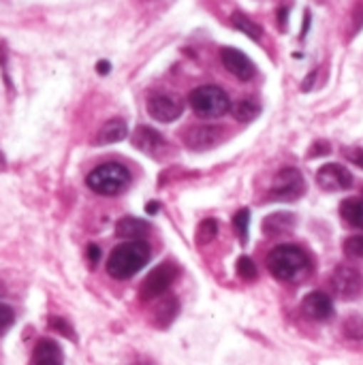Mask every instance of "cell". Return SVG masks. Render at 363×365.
<instances>
[{
	"label": "cell",
	"instance_id": "ac0fdd59",
	"mask_svg": "<svg viewBox=\"0 0 363 365\" xmlns=\"http://www.w3.org/2000/svg\"><path fill=\"white\" fill-rule=\"evenodd\" d=\"M293 227V216L287 214V212H278V214H272L265 218L263 222V231L267 235H280L285 231H289Z\"/></svg>",
	"mask_w": 363,
	"mask_h": 365
},
{
	"label": "cell",
	"instance_id": "d6a6232c",
	"mask_svg": "<svg viewBox=\"0 0 363 365\" xmlns=\"http://www.w3.org/2000/svg\"><path fill=\"white\" fill-rule=\"evenodd\" d=\"M154 212H158V203H148V214H154Z\"/></svg>",
	"mask_w": 363,
	"mask_h": 365
},
{
	"label": "cell",
	"instance_id": "8992f818",
	"mask_svg": "<svg viewBox=\"0 0 363 365\" xmlns=\"http://www.w3.org/2000/svg\"><path fill=\"white\" fill-rule=\"evenodd\" d=\"M332 291L340 299H355L363 291V276L349 265H340L332 274Z\"/></svg>",
	"mask_w": 363,
	"mask_h": 365
},
{
	"label": "cell",
	"instance_id": "cb8c5ba5",
	"mask_svg": "<svg viewBox=\"0 0 363 365\" xmlns=\"http://www.w3.org/2000/svg\"><path fill=\"white\" fill-rule=\"evenodd\" d=\"M237 276H240L242 280H248V282L257 278V265L252 263L250 257H242V259L237 261Z\"/></svg>",
	"mask_w": 363,
	"mask_h": 365
},
{
	"label": "cell",
	"instance_id": "5bb4252c",
	"mask_svg": "<svg viewBox=\"0 0 363 365\" xmlns=\"http://www.w3.org/2000/svg\"><path fill=\"white\" fill-rule=\"evenodd\" d=\"M30 365H62V351L58 342L53 340H39V344L32 351Z\"/></svg>",
	"mask_w": 363,
	"mask_h": 365
},
{
	"label": "cell",
	"instance_id": "8fae6325",
	"mask_svg": "<svg viewBox=\"0 0 363 365\" xmlns=\"http://www.w3.org/2000/svg\"><path fill=\"white\" fill-rule=\"evenodd\" d=\"M317 184L327 190V192H336V190H344L353 184V175L351 171H347L342 165L338 163H332V165H325L319 169L317 173Z\"/></svg>",
	"mask_w": 363,
	"mask_h": 365
},
{
	"label": "cell",
	"instance_id": "603a6c76",
	"mask_svg": "<svg viewBox=\"0 0 363 365\" xmlns=\"http://www.w3.org/2000/svg\"><path fill=\"white\" fill-rule=\"evenodd\" d=\"M248 227H250V212L248 210H240L235 214V218H233V229H235V233H237V237L242 242L248 240Z\"/></svg>",
	"mask_w": 363,
	"mask_h": 365
},
{
	"label": "cell",
	"instance_id": "484cf974",
	"mask_svg": "<svg viewBox=\"0 0 363 365\" xmlns=\"http://www.w3.org/2000/svg\"><path fill=\"white\" fill-rule=\"evenodd\" d=\"M344 252L353 259H363V235H353L344 242Z\"/></svg>",
	"mask_w": 363,
	"mask_h": 365
},
{
	"label": "cell",
	"instance_id": "2e32d148",
	"mask_svg": "<svg viewBox=\"0 0 363 365\" xmlns=\"http://www.w3.org/2000/svg\"><path fill=\"white\" fill-rule=\"evenodd\" d=\"M148 231H150L148 222L137 220V218H122V220L118 222V227H116L118 237H122V240H131V242L141 240L143 235H148Z\"/></svg>",
	"mask_w": 363,
	"mask_h": 365
},
{
	"label": "cell",
	"instance_id": "52a82bcc",
	"mask_svg": "<svg viewBox=\"0 0 363 365\" xmlns=\"http://www.w3.org/2000/svg\"><path fill=\"white\" fill-rule=\"evenodd\" d=\"M175 280V267L171 263H163L158 265L156 269H152L148 274V278L143 280L141 289H139V295L141 299L150 302V299H156L160 295H165V291L171 287V282Z\"/></svg>",
	"mask_w": 363,
	"mask_h": 365
},
{
	"label": "cell",
	"instance_id": "9c48e42d",
	"mask_svg": "<svg viewBox=\"0 0 363 365\" xmlns=\"http://www.w3.org/2000/svg\"><path fill=\"white\" fill-rule=\"evenodd\" d=\"M225 133L218 126H193L184 133V143L193 152H205L223 141Z\"/></svg>",
	"mask_w": 363,
	"mask_h": 365
},
{
	"label": "cell",
	"instance_id": "6da1fadb",
	"mask_svg": "<svg viewBox=\"0 0 363 365\" xmlns=\"http://www.w3.org/2000/svg\"><path fill=\"white\" fill-rule=\"evenodd\" d=\"M150 261V248L145 242H124L116 246L107 259V274L116 280H128Z\"/></svg>",
	"mask_w": 363,
	"mask_h": 365
},
{
	"label": "cell",
	"instance_id": "4dcf8cb0",
	"mask_svg": "<svg viewBox=\"0 0 363 365\" xmlns=\"http://www.w3.org/2000/svg\"><path fill=\"white\" fill-rule=\"evenodd\" d=\"M98 259H101V250H98V246L90 244V246H88V261H90V265L94 267V265L98 263Z\"/></svg>",
	"mask_w": 363,
	"mask_h": 365
},
{
	"label": "cell",
	"instance_id": "7a4b0ae2",
	"mask_svg": "<svg viewBox=\"0 0 363 365\" xmlns=\"http://www.w3.org/2000/svg\"><path fill=\"white\" fill-rule=\"evenodd\" d=\"M88 186L103 197H116L124 192L131 184V173L124 165L120 163H105L98 165L88 173Z\"/></svg>",
	"mask_w": 363,
	"mask_h": 365
},
{
	"label": "cell",
	"instance_id": "f546056e",
	"mask_svg": "<svg viewBox=\"0 0 363 365\" xmlns=\"http://www.w3.org/2000/svg\"><path fill=\"white\" fill-rule=\"evenodd\" d=\"M347 158H349L353 165H357V167H362L363 169V150H359V148L349 150V152H347Z\"/></svg>",
	"mask_w": 363,
	"mask_h": 365
},
{
	"label": "cell",
	"instance_id": "836d02e7",
	"mask_svg": "<svg viewBox=\"0 0 363 365\" xmlns=\"http://www.w3.org/2000/svg\"><path fill=\"white\" fill-rule=\"evenodd\" d=\"M285 21H287V9H282V11H280V24L285 26Z\"/></svg>",
	"mask_w": 363,
	"mask_h": 365
},
{
	"label": "cell",
	"instance_id": "ba28073f",
	"mask_svg": "<svg viewBox=\"0 0 363 365\" xmlns=\"http://www.w3.org/2000/svg\"><path fill=\"white\" fill-rule=\"evenodd\" d=\"M184 105L180 103L178 96L171 94H154L148 98V113L150 118H154L156 122H173L182 115Z\"/></svg>",
	"mask_w": 363,
	"mask_h": 365
},
{
	"label": "cell",
	"instance_id": "277c9868",
	"mask_svg": "<svg viewBox=\"0 0 363 365\" xmlns=\"http://www.w3.org/2000/svg\"><path fill=\"white\" fill-rule=\"evenodd\" d=\"M190 109L199 118H220L231 109L229 96L218 86H199L188 96Z\"/></svg>",
	"mask_w": 363,
	"mask_h": 365
},
{
	"label": "cell",
	"instance_id": "83f0119b",
	"mask_svg": "<svg viewBox=\"0 0 363 365\" xmlns=\"http://www.w3.org/2000/svg\"><path fill=\"white\" fill-rule=\"evenodd\" d=\"M49 325H51V329H56V331H60V334H64L66 338H75V334H73V329L68 327V323L64 321V319H58V317H53L51 321H49Z\"/></svg>",
	"mask_w": 363,
	"mask_h": 365
},
{
	"label": "cell",
	"instance_id": "d4e9b609",
	"mask_svg": "<svg viewBox=\"0 0 363 365\" xmlns=\"http://www.w3.org/2000/svg\"><path fill=\"white\" fill-rule=\"evenodd\" d=\"M344 336L351 340H363V319L359 317H351L344 323Z\"/></svg>",
	"mask_w": 363,
	"mask_h": 365
},
{
	"label": "cell",
	"instance_id": "4fadbf2b",
	"mask_svg": "<svg viewBox=\"0 0 363 365\" xmlns=\"http://www.w3.org/2000/svg\"><path fill=\"white\" fill-rule=\"evenodd\" d=\"M133 143L137 150H141L148 156H160L163 152H167V141L163 139L160 133H156L150 126H139L133 135Z\"/></svg>",
	"mask_w": 363,
	"mask_h": 365
},
{
	"label": "cell",
	"instance_id": "1f68e13d",
	"mask_svg": "<svg viewBox=\"0 0 363 365\" xmlns=\"http://www.w3.org/2000/svg\"><path fill=\"white\" fill-rule=\"evenodd\" d=\"M109 68H111V66H109V62H105V60H101V62L96 64V71H98L101 75H107V73H109Z\"/></svg>",
	"mask_w": 363,
	"mask_h": 365
},
{
	"label": "cell",
	"instance_id": "30bf717a",
	"mask_svg": "<svg viewBox=\"0 0 363 365\" xmlns=\"http://www.w3.org/2000/svg\"><path fill=\"white\" fill-rule=\"evenodd\" d=\"M220 60H223L225 68H227L231 75H235L237 79H242V81L252 79L255 73H257L252 60H250L246 53H242L240 49H235V47H223V49H220Z\"/></svg>",
	"mask_w": 363,
	"mask_h": 365
},
{
	"label": "cell",
	"instance_id": "5b68a950",
	"mask_svg": "<svg viewBox=\"0 0 363 365\" xmlns=\"http://www.w3.org/2000/svg\"><path fill=\"white\" fill-rule=\"evenodd\" d=\"M304 195V178L295 167H287L278 171L274 186L270 190V199L276 201H295Z\"/></svg>",
	"mask_w": 363,
	"mask_h": 365
},
{
	"label": "cell",
	"instance_id": "d6986e66",
	"mask_svg": "<svg viewBox=\"0 0 363 365\" xmlns=\"http://www.w3.org/2000/svg\"><path fill=\"white\" fill-rule=\"evenodd\" d=\"M231 111H233L235 120H240V122H252L261 113V105L257 101H252V98H242V101H237L231 107Z\"/></svg>",
	"mask_w": 363,
	"mask_h": 365
},
{
	"label": "cell",
	"instance_id": "7c38bea8",
	"mask_svg": "<svg viewBox=\"0 0 363 365\" xmlns=\"http://www.w3.org/2000/svg\"><path fill=\"white\" fill-rule=\"evenodd\" d=\"M302 310L312 321H327V319L334 317L332 297L327 293H323V291H315V293L306 295L304 302H302Z\"/></svg>",
	"mask_w": 363,
	"mask_h": 365
},
{
	"label": "cell",
	"instance_id": "e575fe53",
	"mask_svg": "<svg viewBox=\"0 0 363 365\" xmlns=\"http://www.w3.org/2000/svg\"><path fill=\"white\" fill-rule=\"evenodd\" d=\"M4 167V158H2V154H0V169Z\"/></svg>",
	"mask_w": 363,
	"mask_h": 365
},
{
	"label": "cell",
	"instance_id": "ffe728a7",
	"mask_svg": "<svg viewBox=\"0 0 363 365\" xmlns=\"http://www.w3.org/2000/svg\"><path fill=\"white\" fill-rule=\"evenodd\" d=\"M231 21H233V26L240 30V32H244V34H248L250 38H255V41H259L261 38V34H263V28L257 24V21H252L248 15H244V13H233V17H231Z\"/></svg>",
	"mask_w": 363,
	"mask_h": 365
},
{
	"label": "cell",
	"instance_id": "e0dca14e",
	"mask_svg": "<svg viewBox=\"0 0 363 365\" xmlns=\"http://www.w3.org/2000/svg\"><path fill=\"white\" fill-rule=\"evenodd\" d=\"M340 216L344 218V222H349L355 229L363 231V199L359 197H351L347 201H342L340 205Z\"/></svg>",
	"mask_w": 363,
	"mask_h": 365
},
{
	"label": "cell",
	"instance_id": "7402d4cb",
	"mask_svg": "<svg viewBox=\"0 0 363 365\" xmlns=\"http://www.w3.org/2000/svg\"><path fill=\"white\" fill-rule=\"evenodd\" d=\"M216 233H218V222H216L214 218L203 220V222L199 225V229H197V244L201 246V244H205V242H212V240L216 237Z\"/></svg>",
	"mask_w": 363,
	"mask_h": 365
},
{
	"label": "cell",
	"instance_id": "44dd1931",
	"mask_svg": "<svg viewBox=\"0 0 363 365\" xmlns=\"http://www.w3.org/2000/svg\"><path fill=\"white\" fill-rule=\"evenodd\" d=\"M178 314V299L175 297H167L158 304L156 308V325L158 327H167Z\"/></svg>",
	"mask_w": 363,
	"mask_h": 365
},
{
	"label": "cell",
	"instance_id": "3957f363",
	"mask_svg": "<svg viewBox=\"0 0 363 365\" xmlns=\"http://www.w3.org/2000/svg\"><path fill=\"white\" fill-rule=\"evenodd\" d=\"M308 265V257L304 250H300L297 246H291V244H282V246H276L270 257H267V269L274 278L278 280H293L297 278Z\"/></svg>",
	"mask_w": 363,
	"mask_h": 365
},
{
	"label": "cell",
	"instance_id": "9a60e30c",
	"mask_svg": "<svg viewBox=\"0 0 363 365\" xmlns=\"http://www.w3.org/2000/svg\"><path fill=\"white\" fill-rule=\"evenodd\" d=\"M126 135H128V126H126V122H124V120H120V118H113V120H109V122H105V124L101 126V130L96 133L94 143H96V145L118 143V141H122Z\"/></svg>",
	"mask_w": 363,
	"mask_h": 365
},
{
	"label": "cell",
	"instance_id": "4316f807",
	"mask_svg": "<svg viewBox=\"0 0 363 365\" xmlns=\"http://www.w3.org/2000/svg\"><path fill=\"white\" fill-rule=\"evenodd\" d=\"M13 321H15V314H13V310L9 308V306H4V304H0V336L13 325Z\"/></svg>",
	"mask_w": 363,
	"mask_h": 365
},
{
	"label": "cell",
	"instance_id": "f1b7e54d",
	"mask_svg": "<svg viewBox=\"0 0 363 365\" xmlns=\"http://www.w3.org/2000/svg\"><path fill=\"white\" fill-rule=\"evenodd\" d=\"M327 152H329V143H327V141H317V143L310 148L308 156H310V158H317V156H323V154H327Z\"/></svg>",
	"mask_w": 363,
	"mask_h": 365
}]
</instances>
